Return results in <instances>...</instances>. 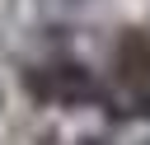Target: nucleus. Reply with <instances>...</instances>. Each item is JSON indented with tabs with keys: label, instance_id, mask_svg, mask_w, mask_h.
Returning <instances> with one entry per match:
<instances>
[{
	"label": "nucleus",
	"instance_id": "f257e3e1",
	"mask_svg": "<svg viewBox=\"0 0 150 145\" xmlns=\"http://www.w3.org/2000/svg\"><path fill=\"white\" fill-rule=\"evenodd\" d=\"M28 94L38 103H52V108H84V103H98L108 89L80 61H42L28 70Z\"/></svg>",
	"mask_w": 150,
	"mask_h": 145
},
{
	"label": "nucleus",
	"instance_id": "f03ea898",
	"mask_svg": "<svg viewBox=\"0 0 150 145\" xmlns=\"http://www.w3.org/2000/svg\"><path fill=\"white\" fill-rule=\"evenodd\" d=\"M117 103L131 117H150V28H131L117 42Z\"/></svg>",
	"mask_w": 150,
	"mask_h": 145
},
{
	"label": "nucleus",
	"instance_id": "7ed1b4c3",
	"mask_svg": "<svg viewBox=\"0 0 150 145\" xmlns=\"http://www.w3.org/2000/svg\"><path fill=\"white\" fill-rule=\"evenodd\" d=\"M80 145H103V140H80Z\"/></svg>",
	"mask_w": 150,
	"mask_h": 145
},
{
	"label": "nucleus",
	"instance_id": "20e7f679",
	"mask_svg": "<svg viewBox=\"0 0 150 145\" xmlns=\"http://www.w3.org/2000/svg\"><path fill=\"white\" fill-rule=\"evenodd\" d=\"M145 145H150V140H145Z\"/></svg>",
	"mask_w": 150,
	"mask_h": 145
}]
</instances>
